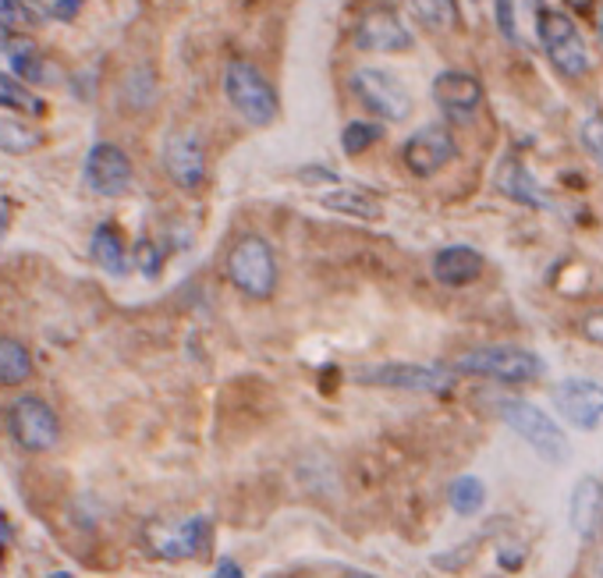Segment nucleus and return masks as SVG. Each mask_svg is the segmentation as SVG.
Here are the masks:
<instances>
[{
	"label": "nucleus",
	"mask_w": 603,
	"mask_h": 578,
	"mask_svg": "<svg viewBox=\"0 0 603 578\" xmlns=\"http://www.w3.org/2000/svg\"><path fill=\"white\" fill-rule=\"evenodd\" d=\"M578 139H582V149H586L590 157L603 167V118H600V114H593V118L582 125Z\"/></svg>",
	"instance_id": "obj_28"
},
{
	"label": "nucleus",
	"mask_w": 603,
	"mask_h": 578,
	"mask_svg": "<svg viewBox=\"0 0 603 578\" xmlns=\"http://www.w3.org/2000/svg\"><path fill=\"white\" fill-rule=\"evenodd\" d=\"M458 153V139L447 125H422L419 131H412L401 146V164L412 170L416 178H430L437 170H444L455 160Z\"/></svg>",
	"instance_id": "obj_8"
},
{
	"label": "nucleus",
	"mask_w": 603,
	"mask_h": 578,
	"mask_svg": "<svg viewBox=\"0 0 603 578\" xmlns=\"http://www.w3.org/2000/svg\"><path fill=\"white\" fill-rule=\"evenodd\" d=\"M89 4V0H54V18H61V22H71L75 14H79L82 8Z\"/></svg>",
	"instance_id": "obj_31"
},
{
	"label": "nucleus",
	"mask_w": 603,
	"mask_h": 578,
	"mask_svg": "<svg viewBox=\"0 0 603 578\" xmlns=\"http://www.w3.org/2000/svg\"><path fill=\"white\" fill-rule=\"evenodd\" d=\"M483 82L473 71H440L434 82V100L447 121L469 125L483 107Z\"/></svg>",
	"instance_id": "obj_11"
},
{
	"label": "nucleus",
	"mask_w": 603,
	"mask_h": 578,
	"mask_svg": "<svg viewBox=\"0 0 603 578\" xmlns=\"http://www.w3.org/2000/svg\"><path fill=\"white\" fill-rule=\"evenodd\" d=\"M132 259H135V266H139L146 277H157V274H161V266H164V256H161V248L153 245L149 238H143L139 245H135Z\"/></svg>",
	"instance_id": "obj_29"
},
{
	"label": "nucleus",
	"mask_w": 603,
	"mask_h": 578,
	"mask_svg": "<svg viewBox=\"0 0 603 578\" xmlns=\"http://www.w3.org/2000/svg\"><path fill=\"white\" fill-rule=\"evenodd\" d=\"M447 500H451V511L461 515V518H473L483 511L486 504V487H483V479L476 476H458L451 490H447Z\"/></svg>",
	"instance_id": "obj_24"
},
{
	"label": "nucleus",
	"mask_w": 603,
	"mask_h": 578,
	"mask_svg": "<svg viewBox=\"0 0 603 578\" xmlns=\"http://www.w3.org/2000/svg\"><path fill=\"white\" fill-rule=\"evenodd\" d=\"M486 259L473 245H444L434 256V277L444 287H469L483 277Z\"/></svg>",
	"instance_id": "obj_16"
},
{
	"label": "nucleus",
	"mask_w": 603,
	"mask_h": 578,
	"mask_svg": "<svg viewBox=\"0 0 603 578\" xmlns=\"http://www.w3.org/2000/svg\"><path fill=\"white\" fill-rule=\"evenodd\" d=\"M0 107L26 110L29 118H43L47 114L40 96H36L32 89H26V82L18 79V75H8V71H0Z\"/></svg>",
	"instance_id": "obj_23"
},
{
	"label": "nucleus",
	"mask_w": 603,
	"mask_h": 578,
	"mask_svg": "<svg viewBox=\"0 0 603 578\" xmlns=\"http://www.w3.org/2000/svg\"><path fill=\"white\" fill-rule=\"evenodd\" d=\"M8 539H11V529L4 522V515H0V565H4V550H8Z\"/></svg>",
	"instance_id": "obj_35"
},
{
	"label": "nucleus",
	"mask_w": 603,
	"mask_h": 578,
	"mask_svg": "<svg viewBox=\"0 0 603 578\" xmlns=\"http://www.w3.org/2000/svg\"><path fill=\"white\" fill-rule=\"evenodd\" d=\"M213 578H242V568L231 565V561H221V568L213 571Z\"/></svg>",
	"instance_id": "obj_34"
},
{
	"label": "nucleus",
	"mask_w": 603,
	"mask_h": 578,
	"mask_svg": "<svg viewBox=\"0 0 603 578\" xmlns=\"http://www.w3.org/2000/svg\"><path fill=\"white\" fill-rule=\"evenodd\" d=\"M43 146V135L32 131L26 125H18L11 118H0V153H11V157H29Z\"/></svg>",
	"instance_id": "obj_25"
},
{
	"label": "nucleus",
	"mask_w": 603,
	"mask_h": 578,
	"mask_svg": "<svg viewBox=\"0 0 603 578\" xmlns=\"http://www.w3.org/2000/svg\"><path fill=\"white\" fill-rule=\"evenodd\" d=\"M575 8H590V0H572Z\"/></svg>",
	"instance_id": "obj_37"
},
{
	"label": "nucleus",
	"mask_w": 603,
	"mask_h": 578,
	"mask_svg": "<svg viewBox=\"0 0 603 578\" xmlns=\"http://www.w3.org/2000/svg\"><path fill=\"white\" fill-rule=\"evenodd\" d=\"M164 170L167 178L185 188L196 192L206 182V149L192 131H171L164 143Z\"/></svg>",
	"instance_id": "obj_13"
},
{
	"label": "nucleus",
	"mask_w": 603,
	"mask_h": 578,
	"mask_svg": "<svg viewBox=\"0 0 603 578\" xmlns=\"http://www.w3.org/2000/svg\"><path fill=\"white\" fill-rule=\"evenodd\" d=\"M497 188H500V196H508L518 206H529V209H547L551 206L547 192L539 188V182L529 175V167H525L522 160H504L500 164Z\"/></svg>",
	"instance_id": "obj_17"
},
{
	"label": "nucleus",
	"mask_w": 603,
	"mask_h": 578,
	"mask_svg": "<svg viewBox=\"0 0 603 578\" xmlns=\"http://www.w3.org/2000/svg\"><path fill=\"white\" fill-rule=\"evenodd\" d=\"M377 139H380V128L377 125L352 121V125H344V131H341V149L348 153V157H362V153L373 146Z\"/></svg>",
	"instance_id": "obj_27"
},
{
	"label": "nucleus",
	"mask_w": 603,
	"mask_h": 578,
	"mask_svg": "<svg viewBox=\"0 0 603 578\" xmlns=\"http://www.w3.org/2000/svg\"><path fill=\"white\" fill-rule=\"evenodd\" d=\"M47 578H75L71 571H54V575H47Z\"/></svg>",
	"instance_id": "obj_36"
},
{
	"label": "nucleus",
	"mask_w": 603,
	"mask_h": 578,
	"mask_svg": "<svg viewBox=\"0 0 603 578\" xmlns=\"http://www.w3.org/2000/svg\"><path fill=\"white\" fill-rule=\"evenodd\" d=\"M89 253L96 259V266L107 270L110 277H125L128 274V248L121 231L114 224H100L93 231V242H89Z\"/></svg>",
	"instance_id": "obj_19"
},
{
	"label": "nucleus",
	"mask_w": 603,
	"mask_h": 578,
	"mask_svg": "<svg viewBox=\"0 0 603 578\" xmlns=\"http://www.w3.org/2000/svg\"><path fill=\"white\" fill-rule=\"evenodd\" d=\"M227 281L235 284L245 298H256V302L274 298V292H278L274 245L260 235L239 238L227 253Z\"/></svg>",
	"instance_id": "obj_2"
},
{
	"label": "nucleus",
	"mask_w": 603,
	"mask_h": 578,
	"mask_svg": "<svg viewBox=\"0 0 603 578\" xmlns=\"http://www.w3.org/2000/svg\"><path fill=\"white\" fill-rule=\"evenodd\" d=\"M348 86L359 96V104L383 121H405L412 114V96H408V89L387 68H373V65L356 68Z\"/></svg>",
	"instance_id": "obj_7"
},
{
	"label": "nucleus",
	"mask_w": 603,
	"mask_h": 578,
	"mask_svg": "<svg viewBox=\"0 0 603 578\" xmlns=\"http://www.w3.org/2000/svg\"><path fill=\"white\" fill-rule=\"evenodd\" d=\"M8 57H11V68L22 82H36L43 79V57L40 50H36L32 40H26V36H18V40H8Z\"/></svg>",
	"instance_id": "obj_26"
},
{
	"label": "nucleus",
	"mask_w": 603,
	"mask_h": 578,
	"mask_svg": "<svg viewBox=\"0 0 603 578\" xmlns=\"http://www.w3.org/2000/svg\"><path fill=\"white\" fill-rule=\"evenodd\" d=\"M497 11V29L508 43H518V22H515V0H494Z\"/></svg>",
	"instance_id": "obj_30"
},
{
	"label": "nucleus",
	"mask_w": 603,
	"mask_h": 578,
	"mask_svg": "<svg viewBox=\"0 0 603 578\" xmlns=\"http://www.w3.org/2000/svg\"><path fill=\"white\" fill-rule=\"evenodd\" d=\"M582 334H586L593 344H603V310L590 313L586 320H582Z\"/></svg>",
	"instance_id": "obj_32"
},
{
	"label": "nucleus",
	"mask_w": 603,
	"mask_h": 578,
	"mask_svg": "<svg viewBox=\"0 0 603 578\" xmlns=\"http://www.w3.org/2000/svg\"><path fill=\"white\" fill-rule=\"evenodd\" d=\"M412 32L401 22V14L387 4H377L362 14V22L356 26V47L366 53H405L412 50Z\"/></svg>",
	"instance_id": "obj_10"
},
{
	"label": "nucleus",
	"mask_w": 603,
	"mask_h": 578,
	"mask_svg": "<svg viewBox=\"0 0 603 578\" xmlns=\"http://www.w3.org/2000/svg\"><path fill=\"white\" fill-rule=\"evenodd\" d=\"M408 11L419 26L434 32H455L458 29V0H405Z\"/></svg>",
	"instance_id": "obj_21"
},
{
	"label": "nucleus",
	"mask_w": 603,
	"mask_h": 578,
	"mask_svg": "<svg viewBox=\"0 0 603 578\" xmlns=\"http://www.w3.org/2000/svg\"><path fill=\"white\" fill-rule=\"evenodd\" d=\"M554 409L575 430H596L603 422V383L596 380H564L554 391Z\"/></svg>",
	"instance_id": "obj_12"
},
{
	"label": "nucleus",
	"mask_w": 603,
	"mask_h": 578,
	"mask_svg": "<svg viewBox=\"0 0 603 578\" xmlns=\"http://www.w3.org/2000/svg\"><path fill=\"white\" fill-rule=\"evenodd\" d=\"M32 376V355L22 341L0 337V388H18Z\"/></svg>",
	"instance_id": "obj_22"
},
{
	"label": "nucleus",
	"mask_w": 603,
	"mask_h": 578,
	"mask_svg": "<svg viewBox=\"0 0 603 578\" xmlns=\"http://www.w3.org/2000/svg\"><path fill=\"white\" fill-rule=\"evenodd\" d=\"M600 40H603V11H600Z\"/></svg>",
	"instance_id": "obj_38"
},
{
	"label": "nucleus",
	"mask_w": 603,
	"mask_h": 578,
	"mask_svg": "<svg viewBox=\"0 0 603 578\" xmlns=\"http://www.w3.org/2000/svg\"><path fill=\"white\" fill-rule=\"evenodd\" d=\"M600 515H603V483L596 476L578 479V487L572 490V504H568V522L572 529L590 539L600 526Z\"/></svg>",
	"instance_id": "obj_18"
},
{
	"label": "nucleus",
	"mask_w": 603,
	"mask_h": 578,
	"mask_svg": "<svg viewBox=\"0 0 603 578\" xmlns=\"http://www.w3.org/2000/svg\"><path fill=\"white\" fill-rule=\"evenodd\" d=\"M356 383H362V388H387V391L440 394L451 391L455 370H447V365H419V362H380L356 370Z\"/></svg>",
	"instance_id": "obj_6"
},
{
	"label": "nucleus",
	"mask_w": 603,
	"mask_h": 578,
	"mask_svg": "<svg viewBox=\"0 0 603 578\" xmlns=\"http://www.w3.org/2000/svg\"><path fill=\"white\" fill-rule=\"evenodd\" d=\"M536 32H539V43L547 50L551 65L564 75V79H586L593 71L590 61V47L582 40L578 26L572 22L564 11L554 8H536Z\"/></svg>",
	"instance_id": "obj_3"
},
{
	"label": "nucleus",
	"mask_w": 603,
	"mask_h": 578,
	"mask_svg": "<svg viewBox=\"0 0 603 578\" xmlns=\"http://www.w3.org/2000/svg\"><path fill=\"white\" fill-rule=\"evenodd\" d=\"M224 96L252 128L274 125L281 114L278 89L266 82V75L256 65L239 61V57L227 61V68H224Z\"/></svg>",
	"instance_id": "obj_1"
},
{
	"label": "nucleus",
	"mask_w": 603,
	"mask_h": 578,
	"mask_svg": "<svg viewBox=\"0 0 603 578\" xmlns=\"http://www.w3.org/2000/svg\"><path fill=\"white\" fill-rule=\"evenodd\" d=\"M500 419L508 422V427L529 444L543 461H551V466H564L568 461V440H564V430L557 422L539 412L533 401H500Z\"/></svg>",
	"instance_id": "obj_5"
},
{
	"label": "nucleus",
	"mask_w": 603,
	"mask_h": 578,
	"mask_svg": "<svg viewBox=\"0 0 603 578\" xmlns=\"http://www.w3.org/2000/svg\"><path fill=\"white\" fill-rule=\"evenodd\" d=\"M8 227H11V203L0 196V238L8 235Z\"/></svg>",
	"instance_id": "obj_33"
},
{
	"label": "nucleus",
	"mask_w": 603,
	"mask_h": 578,
	"mask_svg": "<svg viewBox=\"0 0 603 578\" xmlns=\"http://www.w3.org/2000/svg\"><path fill=\"white\" fill-rule=\"evenodd\" d=\"M11 433L14 440L32 454L50 451L61 440V422H57L54 409L40 398H18L11 409Z\"/></svg>",
	"instance_id": "obj_9"
},
{
	"label": "nucleus",
	"mask_w": 603,
	"mask_h": 578,
	"mask_svg": "<svg viewBox=\"0 0 603 578\" xmlns=\"http://www.w3.org/2000/svg\"><path fill=\"white\" fill-rule=\"evenodd\" d=\"M146 543L157 557H167V561H185V557H200L210 543V518L196 515L182 526H153L146 529Z\"/></svg>",
	"instance_id": "obj_15"
},
{
	"label": "nucleus",
	"mask_w": 603,
	"mask_h": 578,
	"mask_svg": "<svg viewBox=\"0 0 603 578\" xmlns=\"http://www.w3.org/2000/svg\"><path fill=\"white\" fill-rule=\"evenodd\" d=\"M455 373H469V376H486V380H500V383H525L543 376V359L515 349V344H486V349L465 352L455 365Z\"/></svg>",
	"instance_id": "obj_4"
},
{
	"label": "nucleus",
	"mask_w": 603,
	"mask_h": 578,
	"mask_svg": "<svg viewBox=\"0 0 603 578\" xmlns=\"http://www.w3.org/2000/svg\"><path fill=\"white\" fill-rule=\"evenodd\" d=\"M86 182L96 196H125L132 185V160L121 146L96 143L86 157Z\"/></svg>",
	"instance_id": "obj_14"
},
{
	"label": "nucleus",
	"mask_w": 603,
	"mask_h": 578,
	"mask_svg": "<svg viewBox=\"0 0 603 578\" xmlns=\"http://www.w3.org/2000/svg\"><path fill=\"white\" fill-rule=\"evenodd\" d=\"M320 206H327L330 214H344V217H359V221H380V203L362 188H330L320 192Z\"/></svg>",
	"instance_id": "obj_20"
}]
</instances>
